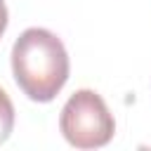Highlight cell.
<instances>
[{"mask_svg":"<svg viewBox=\"0 0 151 151\" xmlns=\"http://www.w3.org/2000/svg\"><path fill=\"white\" fill-rule=\"evenodd\" d=\"M12 73L31 101H52L68 80L64 42L47 28H26L12 47Z\"/></svg>","mask_w":151,"mask_h":151,"instance_id":"1","label":"cell"},{"mask_svg":"<svg viewBox=\"0 0 151 151\" xmlns=\"http://www.w3.org/2000/svg\"><path fill=\"white\" fill-rule=\"evenodd\" d=\"M59 130L76 149H99L113 139L116 120L101 94L94 90H78L61 109Z\"/></svg>","mask_w":151,"mask_h":151,"instance_id":"2","label":"cell"},{"mask_svg":"<svg viewBox=\"0 0 151 151\" xmlns=\"http://www.w3.org/2000/svg\"><path fill=\"white\" fill-rule=\"evenodd\" d=\"M12 130H14V104L9 94L0 87V144L7 142Z\"/></svg>","mask_w":151,"mask_h":151,"instance_id":"3","label":"cell"},{"mask_svg":"<svg viewBox=\"0 0 151 151\" xmlns=\"http://www.w3.org/2000/svg\"><path fill=\"white\" fill-rule=\"evenodd\" d=\"M7 21H9V14H7V5H5V0H0V38H2L5 28H7Z\"/></svg>","mask_w":151,"mask_h":151,"instance_id":"4","label":"cell"}]
</instances>
